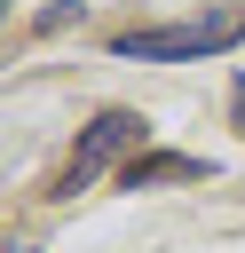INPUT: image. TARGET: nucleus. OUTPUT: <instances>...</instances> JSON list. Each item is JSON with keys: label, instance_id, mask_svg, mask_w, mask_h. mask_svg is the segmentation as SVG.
Instances as JSON below:
<instances>
[{"label": "nucleus", "instance_id": "nucleus-3", "mask_svg": "<svg viewBox=\"0 0 245 253\" xmlns=\"http://www.w3.org/2000/svg\"><path fill=\"white\" fill-rule=\"evenodd\" d=\"M205 166L198 158H134L126 166V190H150V182H198Z\"/></svg>", "mask_w": 245, "mask_h": 253}, {"label": "nucleus", "instance_id": "nucleus-2", "mask_svg": "<svg viewBox=\"0 0 245 253\" xmlns=\"http://www.w3.org/2000/svg\"><path fill=\"white\" fill-rule=\"evenodd\" d=\"M134 142H142V111H103V119L79 134V150L63 158V174H55V198H79V190H87L103 166H119Z\"/></svg>", "mask_w": 245, "mask_h": 253}, {"label": "nucleus", "instance_id": "nucleus-1", "mask_svg": "<svg viewBox=\"0 0 245 253\" xmlns=\"http://www.w3.org/2000/svg\"><path fill=\"white\" fill-rule=\"evenodd\" d=\"M229 40H245V8H205V16H182V24L119 32L111 47H119L126 63H198V55H221Z\"/></svg>", "mask_w": 245, "mask_h": 253}, {"label": "nucleus", "instance_id": "nucleus-4", "mask_svg": "<svg viewBox=\"0 0 245 253\" xmlns=\"http://www.w3.org/2000/svg\"><path fill=\"white\" fill-rule=\"evenodd\" d=\"M229 111H237V134H245V79H237V95H229Z\"/></svg>", "mask_w": 245, "mask_h": 253}]
</instances>
